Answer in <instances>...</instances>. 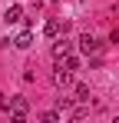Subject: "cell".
I'll list each match as a JSON object with an SVG mask.
<instances>
[{
	"label": "cell",
	"instance_id": "cell-3",
	"mask_svg": "<svg viewBox=\"0 0 119 123\" xmlns=\"http://www.w3.org/2000/svg\"><path fill=\"white\" fill-rule=\"evenodd\" d=\"M66 30H70V27H66L63 20H46V27H43V33H46L50 40H56L60 33H66Z\"/></svg>",
	"mask_w": 119,
	"mask_h": 123
},
{
	"label": "cell",
	"instance_id": "cell-1",
	"mask_svg": "<svg viewBox=\"0 0 119 123\" xmlns=\"http://www.w3.org/2000/svg\"><path fill=\"white\" fill-rule=\"evenodd\" d=\"M53 83H56L60 90L73 86V70H70V67H63V63H56V70H53Z\"/></svg>",
	"mask_w": 119,
	"mask_h": 123
},
{
	"label": "cell",
	"instance_id": "cell-4",
	"mask_svg": "<svg viewBox=\"0 0 119 123\" xmlns=\"http://www.w3.org/2000/svg\"><path fill=\"white\" fill-rule=\"evenodd\" d=\"M70 53H73V43H70V40H56V43H53V60H66V57H70Z\"/></svg>",
	"mask_w": 119,
	"mask_h": 123
},
{
	"label": "cell",
	"instance_id": "cell-7",
	"mask_svg": "<svg viewBox=\"0 0 119 123\" xmlns=\"http://www.w3.org/2000/svg\"><path fill=\"white\" fill-rule=\"evenodd\" d=\"M3 20H7V23H20V20H23V10H20V7H10V10L3 13Z\"/></svg>",
	"mask_w": 119,
	"mask_h": 123
},
{
	"label": "cell",
	"instance_id": "cell-6",
	"mask_svg": "<svg viewBox=\"0 0 119 123\" xmlns=\"http://www.w3.org/2000/svg\"><path fill=\"white\" fill-rule=\"evenodd\" d=\"M30 43H33V33H30V30H23V33H20L17 40H13V47H17V50H27Z\"/></svg>",
	"mask_w": 119,
	"mask_h": 123
},
{
	"label": "cell",
	"instance_id": "cell-8",
	"mask_svg": "<svg viewBox=\"0 0 119 123\" xmlns=\"http://www.w3.org/2000/svg\"><path fill=\"white\" fill-rule=\"evenodd\" d=\"M73 90H76V100H79V103L89 100V86H86V83H73Z\"/></svg>",
	"mask_w": 119,
	"mask_h": 123
},
{
	"label": "cell",
	"instance_id": "cell-9",
	"mask_svg": "<svg viewBox=\"0 0 119 123\" xmlns=\"http://www.w3.org/2000/svg\"><path fill=\"white\" fill-rule=\"evenodd\" d=\"M60 63H63V67H70V70H79V63H83V60H79V57H73V53H70V57H66V60H60Z\"/></svg>",
	"mask_w": 119,
	"mask_h": 123
},
{
	"label": "cell",
	"instance_id": "cell-5",
	"mask_svg": "<svg viewBox=\"0 0 119 123\" xmlns=\"http://www.w3.org/2000/svg\"><path fill=\"white\" fill-rule=\"evenodd\" d=\"M99 47H103V43H99L96 37H89V33L79 37V50H83V53H99Z\"/></svg>",
	"mask_w": 119,
	"mask_h": 123
},
{
	"label": "cell",
	"instance_id": "cell-10",
	"mask_svg": "<svg viewBox=\"0 0 119 123\" xmlns=\"http://www.w3.org/2000/svg\"><path fill=\"white\" fill-rule=\"evenodd\" d=\"M70 106H73L70 97H56V110H60V113H63V110H70Z\"/></svg>",
	"mask_w": 119,
	"mask_h": 123
},
{
	"label": "cell",
	"instance_id": "cell-2",
	"mask_svg": "<svg viewBox=\"0 0 119 123\" xmlns=\"http://www.w3.org/2000/svg\"><path fill=\"white\" fill-rule=\"evenodd\" d=\"M27 110H30V103L23 100V97H13V100H10V113H13V123H23V120H27Z\"/></svg>",
	"mask_w": 119,
	"mask_h": 123
}]
</instances>
